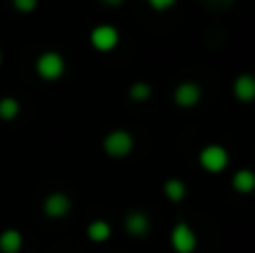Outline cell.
I'll use <instances>...</instances> for the list:
<instances>
[{"mask_svg":"<svg viewBox=\"0 0 255 253\" xmlns=\"http://www.w3.org/2000/svg\"><path fill=\"white\" fill-rule=\"evenodd\" d=\"M13 4H16V9H20V11H31V9L36 7V0H13Z\"/></svg>","mask_w":255,"mask_h":253,"instance_id":"cell-18","label":"cell"},{"mask_svg":"<svg viewBox=\"0 0 255 253\" xmlns=\"http://www.w3.org/2000/svg\"><path fill=\"white\" fill-rule=\"evenodd\" d=\"M170 240H172V247H175L179 253H193L195 247H197L195 233L188 224H177V227L172 229Z\"/></svg>","mask_w":255,"mask_h":253,"instance_id":"cell-3","label":"cell"},{"mask_svg":"<svg viewBox=\"0 0 255 253\" xmlns=\"http://www.w3.org/2000/svg\"><path fill=\"white\" fill-rule=\"evenodd\" d=\"M103 2H106V4H121L124 0H103Z\"/></svg>","mask_w":255,"mask_h":253,"instance_id":"cell-19","label":"cell"},{"mask_svg":"<svg viewBox=\"0 0 255 253\" xmlns=\"http://www.w3.org/2000/svg\"><path fill=\"white\" fill-rule=\"evenodd\" d=\"M63 67H65V63H63V58L56 52L43 54L38 58V63H36V70H38V74L43 79H58L63 74Z\"/></svg>","mask_w":255,"mask_h":253,"instance_id":"cell-2","label":"cell"},{"mask_svg":"<svg viewBox=\"0 0 255 253\" xmlns=\"http://www.w3.org/2000/svg\"><path fill=\"white\" fill-rule=\"evenodd\" d=\"M119 43V31L110 25H99L97 29L92 31V45L101 52H110L115 45Z\"/></svg>","mask_w":255,"mask_h":253,"instance_id":"cell-4","label":"cell"},{"mask_svg":"<svg viewBox=\"0 0 255 253\" xmlns=\"http://www.w3.org/2000/svg\"><path fill=\"white\" fill-rule=\"evenodd\" d=\"M163 191H166V195L170 197L172 202H179L186 193V186H184V182H179V179H168Z\"/></svg>","mask_w":255,"mask_h":253,"instance_id":"cell-13","label":"cell"},{"mask_svg":"<svg viewBox=\"0 0 255 253\" xmlns=\"http://www.w3.org/2000/svg\"><path fill=\"white\" fill-rule=\"evenodd\" d=\"M235 97L242 99V101H251L255 99V79L253 76H238L235 79Z\"/></svg>","mask_w":255,"mask_h":253,"instance_id":"cell-8","label":"cell"},{"mask_svg":"<svg viewBox=\"0 0 255 253\" xmlns=\"http://www.w3.org/2000/svg\"><path fill=\"white\" fill-rule=\"evenodd\" d=\"M199 161H202V166L206 170L220 173V170H224L226 164H229V152L222 146H206L202 150V155H199Z\"/></svg>","mask_w":255,"mask_h":253,"instance_id":"cell-1","label":"cell"},{"mask_svg":"<svg viewBox=\"0 0 255 253\" xmlns=\"http://www.w3.org/2000/svg\"><path fill=\"white\" fill-rule=\"evenodd\" d=\"M195 2L206 7V9H211V11H222V9H229L235 0H195Z\"/></svg>","mask_w":255,"mask_h":253,"instance_id":"cell-15","label":"cell"},{"mask_svg":"<svg viewBox=\"0 0 255 253\" xmlns=\"http://www.w3.org/2000/svg\"><path fill=\"white\" fill-rule=\"evenodd\" d=\"M106 150H108V155H112V157H124L128 155V152L132 150V137L128 132H124V130H117V132H112L110 137L106 139Z\"/></svg>","mask_w":255,"mask_h":253,"instance_id":"cell-5","label":"cell"},{"mask_svg":"<svg viewBox=\"0 0 255 253\" xmlns=\"http://www.w3.org/2000/svg\"><path fill=\"white\" fill-rule=\"evenodd\" d=\"M177 0H148V4L152 9H159V11H163V9H168V7H172Z\"/></svg>","mask_w":255,"mask_h":253,"instance_id":"cell-17","label":"cell"},{"mask_svg":"<svg viewBox=\"0 0 255 253\" xmlns=\"http://www.w3.org/2000/svg\"><path fill=\"white\" fill-rule=\"evenodd\" d=\"M233 186L240 193H251L255 188V173H251V170H240L233 179Z\"/></svg>","mask_w":255,"mask_h":253,"instance_id":"cell-11","label":"cell"},{"mask_svg":"<svg viewBox=\"0 0 255 253\" xmlns=\"http://www.w3.org/2000/svg\"><path fill=\"white\" fill-rule=\"evenodd\" d=\"M88 236H90V240H94V242H103L110 238V227H108L106 222H101V220L92 222L88 229Z\"/></svg>","mask_w":255,"mask_h":253,"instance_id":"cell-12","label":"cell"},{"mask_svg":"<svg viewBox=\"0 0 255 253\" xmlns=\"http://www.w3.org/2000/svg\"><path fill=\"white\" fill-rule=\"evenodd\" d=\"M16 115H18L16 99H2V101H0V117H2V119H13Z\"/></svg>","mask_w":255,"mask_h":253,"instance_id":"cell-14","label":"cell"},{"mask_svg":"<svg viewBox=\"0 0 255 253\" xmlns=\"http://www.w3.org/2000/svg\"><path fill=\"white\" fill-rule=\"evenodd\" d=\"M20 245H22V238L18 231H13V229H9V231H4L2 236H0V249L4 253H18L20 251Z\"/></svg>","mask_w":255,"mask_h":253,"instance_id":"cell-9","label":"cell"},{"mask_svg":"<svg viewBox=\"0 0 255 253\" xmlns=\"http://www.w3.org/2000/svg\"><path fill=\"white\" fill-rule=\"evenodd\" d=\"M130 94H132V99H136V101H143V99L150 97V88L145 83H136V85H132Z\"/></svg>","mask_w":255,"mask_h":253,"instance_id":"cell-16","label":"cell"},{"mask_svg":"<svg viewBox=\"0 0 255 253\" xmlns=\"http://www.w3.org/2000/svg\"><path fill=\"white\" fill-rule=\"evenodd\" d=\"M175 101L184 108H190L199 101V88L195 83H181L175 92Z\"/></svg>","mask_w":255,"mask_h":253,"instance_id":"cell-6","label":"cell"},{"mask_svg":"<svg viewBox=\"0 0 255 253\" xmlns=\"http://www.w3.org/2000/svg\"><path fill=\"white\" fill-rule=\"evenodd\" d=\"M126 227L132 236H143L148 231V218L143 213H130L126 220Z\"/></svg>","mask_w":255,"mask_h":253,"instance_id":"cell-10","label":"cell"},{"mask_svg":"<svg viewBox=\"0 0 255 253\" xmlns=\"http://www.w3.org/2000/svg\"><path fill=\"white\" fill-rule=\"evenodd\" d=\"M67 209H70V200L65 195H61V193L49 195L47 202H45V211H47L49 218H61V215L67 213Z\"/></svg>","mask_w":255,"mask_h":253,"instance_id":"cell-7","label":"cell"}]
</instances>
